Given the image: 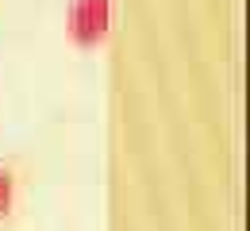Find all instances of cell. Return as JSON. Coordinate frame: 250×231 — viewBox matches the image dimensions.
Segmentation results:
<instances>
[{
    "mask_svg": "<svg viewBox=\"0 0 250 231\" xmlns=\"http://www.w3.org/2000/svg\"><path fill=\"white\" fill-rule=\"evenodd\" d=\"M112 27V0H73L65 12V31L77 46H96Z\"/></svg>",
    "mask_w": 250,
    "mask_h": 231,
    "instance_id": "1",
    "label": "cell"
},
{
    "mask_svg": "<svg viewBox=\"0 0 250 231\" xmlns=\"http://www.w3.org/2000/svg\"><path fill=\"white\" fill-rule=\"evenodd\" d=\"M12 200H16V177H12V173L0 166V216L12 208Z\"/></svg>",
    "mask_w": 250,
    "mask_h": 231,
    "instance_id": "2",
    "label": "cell"
}]
</instances>
